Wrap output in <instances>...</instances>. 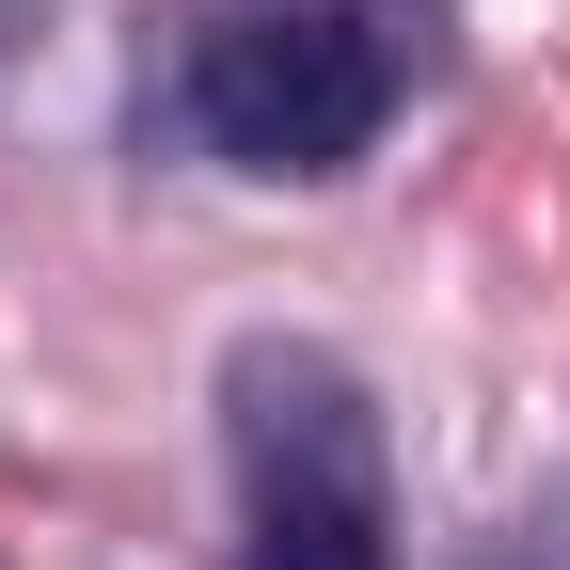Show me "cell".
<instances>
[{
    "instance_id": "cell-1",
    "label": "cell",
    "mask_w": 570,
    "mask_h": 570,
    "mask_svg": "<svg viewBox=\"0 0 570 570\" xmlns=\"http://www.w3.org/2000/svg\"><path fill=\"white\" fill-rule=\"evenodd\" d=\"M238 570H396V475L381 412L333 348H238Z\"/></svg>"
},
{
    "instance_id": "cell-2",
    "label": "cell",
    "mask_w": 570,
    "mask_h": 570,
    "mask_svg": "<svg viewBox=\"0 0 570 570\" xmlns=\"http://www.w3.org/2000/svg\"><path fill=\"white\" fill-rule=\"evenodd\" d=\"M381 111H396V63L333 0H238L190 32V127L238 175H348L381 142Z\"/></svg>"
}]
</instances>
